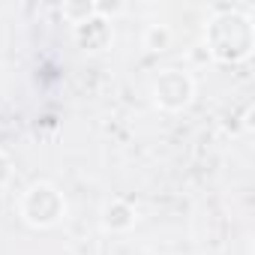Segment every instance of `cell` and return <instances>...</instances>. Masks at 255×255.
Segmentation results:
<instances>
[{
  "label": "cell",
  "instance_id": "7",
  "mask_svg": "<svg viewBox=\"0 0 255 255\" xmlns=\"http://www.w3.org/2000/svg\"><path fill=\"white\" fill-rule=\"evenodd\" d=\"M60 15H63L72 27H78V24H84L87 18L96 15V12H93V0H84V3H63V6H60Z\"/></svg>",
  "mask_w": 255,
  "mask_h": 255
},
{
  "label": "cell",
  "instance_id": "8",
  "mask_svg": "<svg viewBox=\"0 0 255 255\" xmlns=\"http://www.w3.org/2000/svg\"><path fill=\"white\" fill-rule=\"evenodd\" d=\"M9 180H12V159H9V153L0 150V186H6Z\"/></svg>",
  "mask_w": 255,
  "mask_h": 255
},
{
  "label": "cell",
  "instance_id": "2",
  "mask_svg": "<svg viewBox=\"0 0 255 255\" xmlns=\"http://www.w3.org/2000/svg\"><path fill=\"white\" fill-rule=\"evenodd\" d=\"M66 198L54 183H33L24 189L21 201H18V213L30 228H54L66 219Z\"/></svg>",
  "mask_w": 255,
  "mask_h": 255
},
{
  "label": "cell",
  "instance_id": "1",
  "mask_svg": "<svg viewBox=\"0 0 255 255\" xmlns=\"http://www.w3.org/2000/svg\"><path fill=\"white\" fill-rule=\"evenodd\" d=\"M255 48V21L246 6H213L204 27V51L210 60L234 66L252 57Z\"/></svg>",
  "mask_w": 255,
  "mask_h": 255
},
{
  "label": "cell",
  "instance_id": "6",
  "mask_svg": "<svg viewBox=\"0 0 255 255\" xmlns=\"http://www.w3.org/2000/svg\"><path fill=\"white\" fill-rule=\"evenodd\" d=\"M141 42H144V48H147V51L162 54V51H168V48H171L174 33H171V27H168V24H147V27H144Z\"/></svg>",
  "mask_w": 255,
  "mask_h": 255
},
{
  "label": "cell",
  "instance_id": "4",
  "mask_svg": "<svg viewBox=\"0 0 255 255\" xmlns=\"http://www.w3.org/2000/svg\"><path fill=\"white\" fill-rule=\"evenodd\" d=\"M72 36H75L78 48H84V51H105V48L111 45V39H114L111 21H105V18H99V15H93V18H87L84 24L72 27Z\"/></svg>",
  "mask_w": 255,
  "mask_h": 255
},
{
  "label": "cell",
  "instance_id": "3",
  "mask_svg": "<svg viewBox=\"0 0 255 255\" xmlns=\"http://www.w3.org/2000/svg\"><path fill=\"white\" fill-rule=\"evenodd\" d=\"M192 99H195V81L186 69L168 66L153 78V102L162 111H183L192 105Z\"/></svg>",
  "mask_w": 255,
  "mask_h": 255
},
{
  "label": "cell",
  "instance_id": "5",
  "mask_svg": "<svg viewBox=\"0 0 255 255\" xmlns=\"http://www.w3.org/2000/svg\"><path fill=\"white\" fill-rule=\"evenodd\" d=\"M99 222H102L105 231L123 234V231L135 228V207L126 201V198H111V201H105V207L99 213Z\"/></svg>",
  "mask_w": 255,
  "mask_h": 255
}]
</instances>
